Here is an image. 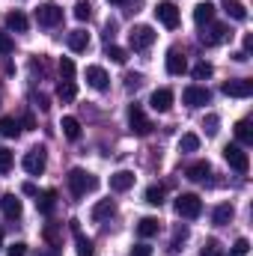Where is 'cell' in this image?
<instances>
[{
    "label": "cell",
    "mask_w": 253,
    "mask_h": 256,
    "mask_svg": "<svg viewBox=\"0 0 253 256\" xmlns=\"http://www.w3.org/2000/svg\"><path fill=\"white\" fill-rule=\"evenodd\" d=\"M98 188V179L90 173V170H84V167H74L72 173H68V191H72V196H86L90 191H96Z\"/></svg>",
    "instance_id": "obj_1"
},
{
    "label": "cell",
    "mask_w": 253,
    "mask_h": 256,
    "mask_svg": "<svg viewBox=\"0 0 253 256\" xmlns=\"http://www.w3.org/2000/svg\"><path fill=\"white\" fill-rule=\"evenodd\" d=\"M176 214L185 220H196L202 214V200L196 194H179L176 196Z\"/></svg>",
    "instance_id": "obj_2"
},
{
    "label": "cell",
    "mask_w": 253,
    "mask_h": 256,
    "mask_svg": "<svg viewBox=\"0 0 253 256\" xmlns=\"http://www.w3.org/2000/svg\"><path fill=\"white\" fill-rule=\"evenodd\" d=\"M24 170L30 173V176H42L45 173V167H48V152H45V146H33L27 155H24Z\"/></svg>",
    "instance_id": "obj_3"
},
{
    "label": "cell",
    "mask_w": 253,
    "mask_h": 256,
    "mask_svg": "<svg viewBox=\"0 0 253 256\" xmlns=\"http://www.w3.org/2000/svg\"><path fill=\"white\" fill-rule=\"evenodd\" d=\"M224 158H226V164H230L236 173H242V176L250 170V158H248V152H244L238 143H230V146L224 149Z\"/></svg>",
    "instance_id": "obj_4"
},
{
    "label": "cell",
    "mask_w": 253,
    "mask_h": 256,
    "mask_svg": "<svg viewBox=\"0 0 253 256\" xmlns=\"http://www.w3.org/2000/svg\"><path fill=\"white\" fill-rule=\"evenodd\" d=\"M155 30L152 27H146V24H137L131 33H128V45L134 48V51H146V48H152V42H155Z\"/></svg>",
    "instance_id": "obj_5"
},
{
    "label": "cell",
    "mask_w": 253,
    "mask_h": 256,
    "mask_svg": "<svg viewBox=\"0 0 253 256\" xmlns=\"http://www.w3.org/2000/svg\"><path fill=\"white\" fill-rule=\"evenodd\" d=\"M128 128H131V134H137V137L152 134V122H149V116L140 110V104H131V108H128Z\"/></svg>",
    "instance_id": "obj_6"
},
{
    "label": "cell",
    "mask_w": 253,
    "mask_h": 256,
    "mask_svg": "<svg viewBox=\"0 0 253 256\" xmlns=\"http://www.w3.org/2000/svg\"><path fill=\"white\" fill-rule=\"evenodd\" d=\"M60 21H63V9L57 3H42L36 9V24L39 27H57Z\"/></svg>",
    "instance_id": "obj_7"
},
{
    "label": "cell",
    "mask_w": 253,
    "mask_h": 256,
    "mask_svg": "<svg viewBox=\"0 0 253 256\" xmlns=\"http://www.w3.org/2000/svg\"><path fill=\"white\" fill-rule=\"evenodd\" d=\"M155 18H158L167 30H176V27H179V6L170 3V0H161V3L155 6Z\"/></svg>",
    "instance_id": "obj_8"
},
{
    "label": "cell",
    "mask_w": 253,
    "mask_h": 256,
    "mask_svg": "<svg viewBox=\"0 0 253 256\" xmlns=\"http://www.w3.org/2000/svg\"><path fill=\"white\" fill-rule=\"evenodd\" d=\"M220 90H224V96H230V98H250L253 96V80H248V78L226 80Z\"/></svg>",
    "instance_id": "obj_9"
},
{
    "label": "cell",
    "mask_w": 253,
    "mask_h": 256,
    "mask_svg": "<svg viewBox=\"0 0 253 256\" xmlns=\"http://www.w3.org/2000/svg\"><path fill=\"white\" fill-rule=\"evenodd\" d=\"M182 102L188 104V108H206L208 102H212V92L206 90V86H185V92H182Z\"/></svg>",
    "instance_id": "obj_10"
},
{
    "label": "cell",
    "mask_w": 253,
    "mask_h": 256,
    "mask_svg": "<svg viewBox=\"0 0 253 256\" xmlns=\"http://www.w3.org/2000/svg\"><path fill=\"white\" fill-rule=\"evenodd\" d=\"M226 36H230V27H226V24H208V27L200 33V42H202L206 48H212V45H220Z\"/></svg>",
    "instance_id": "obj_11"
},
{
    "label": "cell",
    "mask_w": 253,
    "mask_h": 256,
    "mask_svg": "<svg viewBox=\"0 0 253 256\" xmlns=\"http://www.w3.org/2000/svg\"><path fill=\"white\" fill-rule=\"evenodd\" d=\"M86 84H90L92 90L104 92V90L110 86V78H108V72H104L102 66H86Z\"/></svg>",
    "instance_id": "obj_12"
},
{
    "label": "cell",
    "mask_w": 253,
    "mask_h": 256,
    "mask_svg": "<svg viewBox=\"0 0 253 256\" xmlns=\"http://www.w3.org/2000/svg\"><path fill=\"white\" fill-rule=\"evenodd\" d=\"M149 104H152V110L167 114V110L173 108V90H167V86L155 90V92H152V98H149Z\"/></svg>",
    "instance_id": "obj_13"
},
{
    "label": "cell",
    "mask_w": 253,
    "mask_h": 256,
    "mask_svg": "<svg viewBox=\"0 0 253 256\" xmlns=\"http://www.w3.org/2000/svg\"><path fill=\"white\" fill-rule=\"evenodd\" d=\"M0 208H3V214H6L9 220H18L21 212H24V206H21V200H18L15 194H3V196H0Z\"/></svg>",
    "instance_id": "obj_14"
},
{
    "label": "cell",
    "mask_w": 253,
    "mask_h": 256,
    "mask_svg": "<svg viewBox=\"0 0 253 256\" xmlns=\"http://www.w3.org/2000/svg\"><path fill=\"white\" fill-rule=\"evenodd\" d=\"M128 188H134V173H131V170H116V173L110 176V191L122 194V191H128Z\"/></svg>",
    "instance_id": "obj_15"
},
{
    "label": "cell",
    "mask_w": 253,
    "mask_h": 256,
    "mask_svg": "<svg viewBox=\"0 0 253 256\" xmlns=\"http://www.w3.org/2000/svg\"><path fill=\"white\" fill-rule=\"evenodd\" d=\"M185 176H188L190 182H206V179L212 176V164H208V161H194V164H188Z\"/></svg>",
    "instance_id": "obj_16"
},
{
    "label": "cell",
    "mask_w": 253,
    "mask_h": 256,
    "mask_svg": "<svg viewBox=\"0 0 253 256\" xmlns=\"http://www.w3.org/2000/svg\"><path fill=\"white\" fill-rule=\"evenodd\" d=\"M54 206H57V191L54 188H48V191H42V194H36V208L42 212V214H54Z\"/></svg>",
    "instance_id": "obj_17"
},
{
    "label": "cell",
    "mask_w": 253,
    "mask_h": 256,
    "mask_svg": "<svg viewBox=\"0 0 253 256\" xmlns=\"http://www.w3.org/2000/svg\"><path fill=\"white\" fill-rule=\"evenodd\" d=\"M114 212H116V202H114V200H98V202L92 206L90 218H92L96 224H102V220H108V218H110Z\"/></svg>",
    "instance_id": "obj_18"
},
{
    "label": "cell",
    "mask_w": 253,
    "mask_h": 256,
    "mask_svg": "<svg viewBox=\"0 0 253 256\" xmlns=\"http://www.w3.org/2000/svg\"><path fill=\"white\" fill-rule=\"evenodd\" d=\"M72 232H74V244H78V256H92L96 254V248H92V242L80 232V226H78V220H72Z\"/></svg>",
    "instance_id": "obj_19"
},
{
    "label": "cell",
    "mask_w": 253,
    "mask_h": 256,
    "mask_svg": "<svg viewBox=\"0 0 253 256\" xmlns=\"http://www.w3.org/2000/svg\"><path fill=\"white\" fill-rule=\"evenodd\" d=\"M212 18H214V3L212 0H202V3H196L194 6V21L202 27V24H212Z\"/></svg>",
    "instance_id": "obj_20"
},
{
    "label": "cell",
    "mask_w": 253,
    "mask_h": 256,
    "mask_svg": "<svg viewBox=\"0 0 253 256\" xmlns=\"http://www.w3.org/2000/svg\"><path fill=\"white\" fill-rule=\"evenodd\" d=\"M6 27L15 30V33H27L30 21H27V15H24L21 9H12V12H6Z\"/></svg>",
    "instance_id": "obj_21"
},
{
    "label": "cell",
    "mask_w": 253,
    "mask_h": 256,
    "mask_svg": "<svg viewBox=\"0 0 253 256\" xmlns=\"http://www.w3.org/2000/svg\"><path fill=\"white\" fill-rule=\"evenodd\" d=\"M66 42H68V48H72L74 54H80V51L90 48V33H86V30H72Z\"/></svg>",
    "instance_id": "obj_22"
},
{
    "label": "cell",
    "mask_w": 253,
    "mask_h": 256,
    "mask_svg": "<svg viewBox=\"0 0 253 256\" xmlns=\"http://www.w3.org/2000/svg\"><path fill=\"white\" fill-rule=\"evenodd\" d=\"M167 72L170 74H185L188 72V60L179 51H167Z\"/></svg>",
    "instance_id": "obj_23"
},
{
    "label": "cell",
    "mask_w": 253,
    "mask_h": 256,
    "mask_svg": "<svg viewBox=\"0 0 253 256\" xmlns=\"http://www.w3.org/2000/svg\"><path fill=\"white\" fill-rule=\"evenodd\" d=\"M232 214H236V208H232V202H220V206L214 208V214H212V220H214V226H226V224L232 220Z\"/></svg>",
    "instance_id": "obj_24"
},
{
    "label": "cell",
    "mask_w": 253,
    "mask_h": 256,
    "mask_svg": "<svg viewBox=\"0 0 253 256\" xmlns=\"http://www.w3.org/2000/svg\"><path fill=\"white\" fill-rule=\"evenodd\" d=\"M220 3H224V12L230 18H236V21H244L248 18V6L242 0H220Z\"/></svg>",
    "instance_id": "obj_25"
},
{
    "label": "cell",
    "mask_w": 253,
    "mask_h": 256,
    "mask_svg": "<svg viewBox=\"0 0 253 256\" xmlns=\"http://www.w3.org/2000/svg\"><path fill=\"white\" fill-rule=\"evenodd\" d=\"M232 131H236V140H238L242 146H250V143H253V128H250V120H238Z\"/></svg>",
    "instance_id": "obj_26"
},
{
    "label": "cell",
    "mask_w": 253,
    "mask_h": 256,
    "mask_svg": "<svg viewBox=\"0 0 253 256\" xmlns=\"http://www.w3.org/2000/svg\"><path fill=\"white\" fill-rule=\"evenodd\" d=\"M158 218H140V224H137V236L140 238H152V236H158Z\"/></svg>",
    "instance_id": "obj_27"
},
{
    "label": "cell",
    "mask_w": 253,
    "mask_h": 256,
    "mask_svg": "<svg viewBox=\"0 0 253 256\" xmlns=\"http://www.w3.org/2000/svg\"><path fill=\"white\" fill-rule=\"evenodd\" d=\"M60 128H63V134L68 137V140H78V137H80V122H78L74 116H63Z\"/></svg>",
    "instance_id": "obj_28"
},
{
    "label": "cell",
    "mask_w": 253,
    "mask_h": 256,
    "mask_svg": "<svg viewBox=\"0 0 253 256\" xmlns=\"http://www.w3.org/2000/svg\"><path fill=\"white\" fill-rule=\"evenodd\" d=\"M0 134H3V137H18V134H21L18 120H15V116H3V120H0Z\"/></svg>",
    "instance_id": "obj_29"
},
{
    "label": "cell",
    "mask_w": 253,
    "mask_h": 256,
    "mask_svg": "<svg viewBox=\"0 0 253 256\" xmlns=\"http://www.w3.org/2000/svg\"><path fill=\"white\" fill-rule=\"evenodd\" d=\"M74 96H78L74 80H63V84L57 86V98H60V102H74Z\"/></svg>",
    "instance_id": "obj_30"
},
{
    "label": "cell",
    "mask_w": 253,
    "mask_h": 256,
    "mask_svg": "<svg viewBox=\"0 0 253 256\" xmlns=\"http://www.w3.org/2000/svg\"><path fill=\"white\" fill-rule=\"evenodd\" d=\"M143 196H146L149 206H161V202H164V185H149Z\"/></svg>",
    "instance_id": "obj_31"
},
{
    "label": "cell",
    "mask_w": 253,
    "mask_h": 256,
    "mask_svg": "<svg viewBox=\"0 0 253 256\" xmlns=\"http://www.w3.org/2000/svg\"><path fill=\"white\" fill-rule=\"evenodd\" d=\"M200 149V137L188 131V134H182V140H179V152H196Z\"/></svg>",
    "instance_id": "obj_32"
},
{
    "label": "cell",
    "mask_w": 253,
    "mask_h": 256,
    "mask_svg": "<svg viewBox=\"0 0 253 256\" xmlns=\"http://www.w3.org/2000/svg\"><path fill=\"white\" fill-rule=\"evenodd\" d=\"M200 256H226V254H224V248H220L218 238H208V242L200 248Z\"/></svg>",
    "instance_id": "obj_33"
},
{
    "label": "cell",
    "mask_w": 253,
    "mask_h": 256,
    "mask_svg": "<svg viewBox=\"0 0 253 256\" xmlns=\"http://www.w3.org/2000/svg\"><path fill=\"white\" fill-rule=\"evenodd\" d=\"M104 54H108V57H110V60H114V63H126L128 60V51L126 48H120V45H110V42H108V48H104Z\"/></svg>",
    "instance_id": "obj_34"
},
{
    "label": "cell",
    "mask_w": 253,
    "mask_h": 256,
    "mask_svg": "<svg viewBox=\"0 0 253 256\" xmlns=\"http://www.w3.org/2000/svg\"><path fill=\"white\" fill-rule=\"evenodd\" d=\"M212 74H214V66H212V63L200 60V63L194 66V78H196V80H208Z\"/></svg>",
    "instance_id": "obj_35"
},
{
    "label": "cell",
    "mask_w": 253,
    "mask_h": 256,
    "mask_svg": "<svg viewBox=\"0 0 253 256\" xmlns=\"http://www.w3.org/2000/svg\"><path fill=\"white\" fill-rule=\"evenodd\" d=\"M12 161H15V155H12L6 146H0V176H6V173L12 170Z\"/></svg>",
    "instance_id": "obj_36"
},
{
    "label": "cell",
    "mask_w": 253,
    "mask_h": 256,
    "mask_svg": "<svg viewBox=\"0 0 253 256\" xmlns=\"http://www.w3.org/2000/svg\"><path fill=\"white\" fill-rule=\"evenodd\" d=\"M74 18H78V21H90V18H92V6H90L86 0L74 3Z\"/></svg>",
    "instance_id": "obj_37"
},
{
    "label": "cell",
    "mask_w": 253,
    "mask_h": 256,
    "mask_svg": "<svg viewBox=\"0 0 253 256\" xmlns=\"http://www.w3.org/2000/svg\"><path fill=\"white\" fill-rule=\"evenodd\" d=\"M248 254H250V242L248 238H238L232 244V250H230V256H248Z\"/></svg>",
    "instance_id": "obj_38"
},
{
    "label": "cell",
    "mask_w": 253,
    "mask_h": 256,
    "mask_svg": "<svg viewBox=\"0 0 253 256\" xmlns=\"http://www.w3.org/2000/svg\"><path fill=\"white\" fill-rule=\"evenodd\" d=\"M188 238V230L185 226H176V232H173V242H170V250H179V244Z\"/></svg>",
    "instance_id": "obj_39"
},
{
    "label": "cell",
    "mask_w": 253,
    "mask_h": 256,
    "mask_svg": "<svg viewBox=\"0 0 253 256\" xmlns=\"http://www.w3.org/2000/svg\"><path fill=\"white\" fill-rule=\"evenodd\" d=\"M60 74H63V80H72V78H74V63H72L68 57L60 60Z\"/></svg>",
    "instance_id": "obj_40"
},
{
    "label": "cell",
    "mask_w": 253,
    "mask_h": 256,
    "mask_svg": "<svg viewBox=\"0 0 253 256\" xmlns=\"http://www.w3.org/2000/svg\"><path fill=\"white\" fill-rule=\"evenodd\" d=\"M218 126H220L218 114H208V116H206V122H202V128H206V134H218Z\"/></svg>",
    "instance_id": "obj_41"
},
{
    "label": "cell",
    "mask_w": 253,
    "mask_h": 256,
    "mask_svg": "<svg viewBox=\"0 0 253 256\" xmlns=\"http://www.w3.org/2000/svg\"><path fill=\"white\" fill-rule=\"evenodd\" d=\"M12 48H15V42H12V36L0 30V54H12Z\"/></svg>",
    "instance_id": "obj_42"
},
{
    "label": "cell",
    "mask_w": 253,
    "mask_h": 256,
    "mask_svg": "<svg viewBox=\"0 0 253 256\" xmlns=\"http://www.w3.org/2000/svg\"><path fill=\"white\" fill-rule=\"evenodd\" d=\"M6 256H27V244H24V242L9 244V248H6Z\"/></svg>",
    "instance_id": "obj_43"
},
{
    "label": "cell",
    "mask_w": 253,
    "mask_h": 256,
    "mask_svg": "<svg viewBox=\"0 0 253 256\" xmlns=\"http://www.w3.org/2000/svg\"><path fill=\"white\" fill-rule=\"evenodd\" d=\"M128 256H152V248H149L146 242H140V244H134V248H131V254H128Z\"/></svg>",
    "instance_id": "obj_44"
},
{
    "label": "cell",
    "mask_w": 253,
    "mask_h": 256,
    "mask_svg": "<svg viewBox=\"0 0 253 256\" xmlns=\"http://www.w3.org/2000/svg\"><path fill=\"white\" fill-rule=\"evenodd\" d=\"M33 102H36V108H39L42 114L51 108V104H48V96H42V92H33Z\"/></svg>",
    "instance_id": "obj_45"
},
{
    "label": "cell",
    "mask_w": 253,
    "mask_h": 256,
    "mask_svg": "<svg viewBox=\"0 0 253 256\" xmlns=\"http://www.w3.org/2000/svg\"><path fill=\"white\" fill-rule=\"evenodd\" d=\"M140 80H143L140 74H128V78H126V86H128V90H134V86H140Z\"/></svg>",
    "instance_id": "obj_46"
},
{
    "label": "cell",
    "mask_w": 253,
    "mask_h": 256,
    "mask_svg": "<svg viewBox=\"0 0 253 256\" xmlns=\"http://www.w3.org/2000/svg\"><path fill=\"white\" fill-rule=\"evenodd\" d=\"M18 126H24V128H36V120H33V114H24V120H21Z\"/></svg>",
    "instance_id": "obj_47"
},
{
    "label": "cell",
    "mask_w": 253,
    "mask_h": 256,
    "mask_svg": "<svg viewBox=\"0 0 253 256\" xmlns=\"http://www.w3.org/2000/svg\"><path fill=\"white\" fill-rule=\"evenodd\" d=\"M21 191L27 194V196H36V194H39V191H36V185H33V182H24V185H21Z\"/></svg>",
    "instance_id": "obj_48"
},
{
    "label": "cell",
    "mask_w": 253,
    "mask_h": 256,
    "mask_svg": "<svg viewBox=\"0 0 253 256\" xmlns=\"http://www.w3.org/2000/svg\"><path fill=\"white\" fill-rule=\"evenodd\" d=\"M36 256H60V248H51V250H39Z\"/></svg>",
    "instance_id": "obj_49"
},
{
    "label": "cell",
    "mask_w": 253,
    "mask_h": 256,
    "mask_svg": "<svg viewBox=\"0 0 253 256\" xmlns=\"http://www.w3.org/2000/svg\"><path fill=\"white\" fill-rule=\"evenodd\" d=\"M253 51V36H244V54H250Z\"/></svg>",
    "instance_id": "obj_50"
},
{
    "label": "cell",
    "mask_w": 253,
    "mask_h": 256,
    "mask_svg": "<svg viewBox=\"0 0 253 256\" xmlns=\"http://www.w3.org/2000/svg\"><path fill=\"white\" fill-rule=\"evenodd\" d=\"M232 60H236V63H248V54H244V51H238V54H232Z\"/></svg>",
    "instance_id": "obj_51"
},
{
    "label": "cell",
    "mask_w": 253,
    "mask_h": 256,
    "mask_svg": "<svg viewBox=\"0 0 253 256\" xmlns=\"http://www.w3.org/2000/svg\"><path fill=\"white\" fill-rule=\"evenodd\" d=\"M108 3H114V6H122V3H128V0H108Z\"/></svg>",
    "instance_id": "obj_52"
},
{
    "label": "cell",
    "mask_w": 253,
    "mask_h": 256,
    "mask_svg": "<svg viewBox=\"0 0 253 256\" xmlns=\"http://www.w3.org/2000/svg\"><path fill=\"white\" fill-rule=\"evenodd\" d=\"M0 250H3V230H0Z\"/></svg>",
    "instance_id": "obj_53"
}]
</instances>
